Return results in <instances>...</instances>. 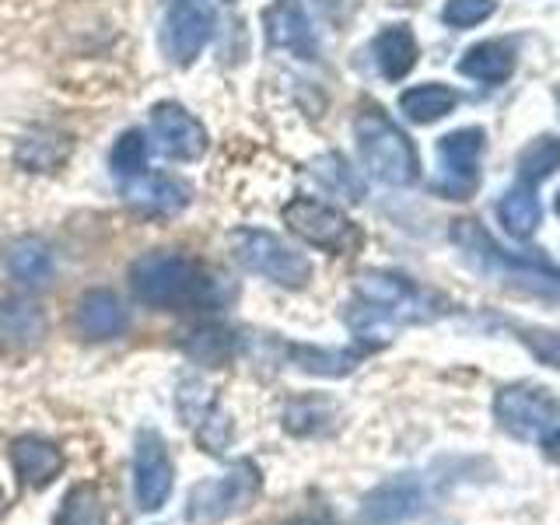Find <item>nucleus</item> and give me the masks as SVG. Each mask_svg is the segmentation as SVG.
I'll return each mask as SVG.
<instances>
[{"label":"nucleus","instance_id":"nucleus-1","mask_svg":"<svg viewBox=\"0 0 560 525\" xmlns=\"http://www.w3.org/2000/svg\"><path fill=\"white\" fill-rule=\"evenodd\" d=\"M445 298H438L424 288H417L413 280L399 273H361L354 288V305L347 312V326L354 329V337L364 343H385L393 340L399 326L410 323H431L438 315H445Z\"/></svg>","mask_w":560,"mask_h":525},{"label":"nucleus","instance_id":"nucleus-2","mask_svg":"<svg viewBox=\"0 0 560 525\" xmlns=\"http://www.w3.org/2000/svg\"><path fill=\"white\" fill-rule=\"evenodd\" d=\"M452 242L459 245V253L469 267L483 273L487 280H494L498 288L522 294V298H536V302L560 305V270L550 267L547 259L501 249V245L487 235V228L480 221H455Z\"/></svg>","mask_w":560,"mask_h":525},{"label":"nucleus","instance_id":"nucleus-3","mask_svg":"<svg viewBox=\"0 0 560 525\" xmlns=\"http://www.w3.org/2000/svg\"><path fill=\"white\" fill-rule=\"evenodd\" d=\"M130 288L140 302L162 312H207L221 305L218 280L200 262L172 253L140 256L130 267Z\"/></svg>","mask_w":560,"mask_h":525},{"label":"nucleus","instance_id":"nucleus-4","mask_svg":"<svg viewBox=\"0 0 560 525\" xmlns=\"http://www.w3.org/2000/svg\"><path fill=\"white\" fill-rule=\"evenodd\" d=\"M358 151L364 168L385 186H410L420 175V154L413 140L385 116L378 105H364L354 119Z\"/></svg>","mask_w":560,"mask_h":525},{"label":"nucleus","instance_id":"nucleus-5","mask_svg":"<svg viewBox=\"0 0 560 525\" xmlns=\"http://www.w3.org/2000/svg\"><path fill=\"white\" fill-rule=\"evenodd\" d=\"M262 490V472L253 459L232 463L221 477L200 480L186 498V522L189 525H218L245 512Z\"/></svg>","mask_w":560,"mask_h":525},{"label":"nucleus","instance_id":"nucleus-6","mask_svg":"<svg viewBox=\"0 0 560 525\" xmlns=\"http://www.w3.org/2000/svg\"><path fill=\"white\" fill-rule=\"evenodd\" d=\"M232 253L245 270L270 280L280 288H305L312 280V262L305 253H298L294 245H288L280 235L262 232V228H235L232 235Z\"/></svg>","mask_w":560,"mask_h":525},{"label":"nucleus","instance_id":"nucleus-7","mask_svg":"<svg viewBox=\"0 0 560 525\" xmlns=\"http://www.w3.org/2000/svg\"><path fill=\"white\" fill-rule=\"evenodd\" d=\"M494 420L515 442H539V434L560 420V399L533 382L501 385L494 396Z\"/></svg>","mask_w":560,"mask_h":525},{"label":"nucleus","instance_id":"nucleus-8","mask_svg":"<svg viewBox=\"0 0 560 525\" xmlns=\"http://www.w3.org/2000/svg\"><path fill=\"white\" fill-rule=\"evenodd\" d=\"M280 214H284V224L298 238L323 253H350L361 238L354 221H350L343 210L323 200H312V197H294L291 203H284Z\"/></svg>","mask_w":560,"mask_h":525},{"label":"nucleus","instance_id":"nucleus-9","mask_svg":"<svg viewBox=\"0 0 560 525\" xmlns=\"http://www.w3.org/2000/svg\"><path fill=\"white\" fill-rule=\"evenodd\" d=\"M480 158H483V130L463 127L438 140V179L434 189L448 200H469L480 186Z\"/></svg>","mask_w":560,"mask_h":525},{"label":"nucleus","instance_id":"nucleus-10","mask_svg":"<svg viewBox=\"0 0 560 525\" xmlns=\"http://www.w3.org/2000/svg\"><path fill=\"white\" fill-rule=\"evenodd\" d=\"M434 480L428 472H399V477L378 483L361 504V518L368 525H399L407 518L424 515L434 501Z\"/></svg>","mask_w":560,"mask_h":525},{"label":"nucleus","instance_id":"nucleus-11","mask_svg":"<svg viewBox=\"0 0 560 525\" xmlns=\"http://www.w3.org/2000/svg\"><path fill=\"white\" fill-rule=\"evenodd\" d=\"M214 35V4L210 0H172L162 25V49L175 67H192Z\"/></svg>","mask_w":560,"mask_h":525},{"label":"nucleus","instance_id":"nucleus-12","mask_svg":"<svg viewBox=\"0 0 560 525\" xmlns=\"http://www.w3.org/2000/svg\"><path fill=\"white\" fill-rule=\"evenodd\" d=\"M172 483H175V469L165 448V438L154 428H140L133 438V498L140 512L165 508Z\"/></svg>","mask_w":560,"mask_h":525},{"label":"nucleus","instance_id":"nucleus-13","mask_svg":"<svg viewBox=\"0 0 560 525\" xmlns=\"http://www.w3.org/2000/svg\"><path fill=\"white\" fill-rule=\"evenodd\" d=\"M151 133L154 148L162 151L172 162H197L207 154L210 137L203 130V122L186 113L179 102H158L151 109Z\"/></svg>","mask_w":560,"mask_h":525},{"label":"nucleus","instance_id":"nucleus-14","mask_svg":"<svg viewBox=\"0 0 560 525\" xmlns=\"http://www.w3.org/2000/svg\"><path fill=\"white\" fill-rule=\"evenodd\" d=\"M262 25H267V46L284 49L298 60H315L319 57V39L308 22V11L302 0H273L262 11Z\"/></svg>","mask_w":560,"mask_h":525},{"label":"nucleus","instance_id":"nucleus-15","mask_svg":"<svg viewBox=\"0 0 560 525\" xmlns=\"http://www.w3.org/2000/svg\"><path fill=\"white\" fill-rule=\"evenodd\" d=\"M119 192L133 210L151 214V218L179 214V210L189 203V186L183 179H175V175H165V172H140L137 179L122 183Z\"/></svg>","mask_w":560,"mask_h":525},{"label":"nucleus","instance_id":"nucleus-16","mask_svg":"<svg viewBox=\"0 0 560 525\" xmlns=\"http://www.w3.org/2000/svg\"><path fill=\"white\" fill-rule=\"evenodd\" d=\"M46 337V312L28 298H0V350L4 354H32Z\"/></svg>","mask_w":560,"mask_h":525},{"label":"nucleus","instance_id":"nucleus-17","mask_svg":"<svg viewBox=\"0 0 560 525\" xmlns=\"http://www.w3.org/2000/svg\"><path fill=\"white\" fill-rule=\"evenodd\" d=\"M11 463L18 480L32 490H43L63 472V452L39 434H22L11 442Z\"/></svg>","mask_w":560,"mask_h":525},{"label":"nucleus","instance_id":"nucleus-18","mask_svg":"<svg viewBox=\"0 0 560 525\" xmlns=\"http://www.w3.org/2000/svg\"><path fill=\"white\" fill-rule=\"evenodd\" d=\"M74 323L81 329L84 340H116L127 332L130 319H127V308L122 302L105 288H95L88 291L81 302H78V312H74Z\"/></svg>","mask_w":560,"mask_h":525},{"label":"nucleus","instance_id":"nucleus-19","mask_svg":"<svg viewBox=\"0 0 560 525\" xmlns=\"http://www.w3.org/2000/svg\"><path fill=\"white\" fill-rule=\"evenodd\" d=\"M4 267L22 288H43L52 277V253L39 235H22L8 242Z\"/></svg>","mask_w":560,"mask_h":525},{"label":"nucleus","instance_id":"nucleus-20","mask_svg":"<svg viewBox=\"0 0 560 525\" xmlns=\"http://www.w3.org/2000/svg\"><path fill=\"white\" fill-rule=\"evenodd\" d=\"M372 52L385 81H402L417 67V57H420L410 25H385L375 35Z\"/></svg>","mask_w":560,"mask_h":525},{"label":"nucleus","instance_id":"nucleus-21","mask_svg":"<svg viewBox=\"0 0 560 525\" xmlns=\"http://www.w3.org/2000/svg\"><path fill=\"white\" fill-rule=\"evenodd\" d=\"M459 70L472 81L483 84H504L515 70V46L504 39H487L466 49V57L459 60Z\"/></svg>","mask_w":560,"mask_h":525},{"label":"nucleus","instance_id":"nucleus-22","mask_svg":"<svg viewBox=\"0 0 560 525\" xmlns=\"http://www.w3.org/2000/svg\"><path fill=\"white\" fill-rule=\"evenodd\" d=\"M288 354L294 361V368H302L308 375H319V378H343L350 375L354 368L361 364V350H350V347H308V343H298L288 347Z\"/></svg>","mask_w":560,"mask_h":525},{"label":"nucleus","instance_id":"nucleus-23","mask_svg":"<svg viewBox=\"0 0 560 525\" xmlns=\"http://www.w3.org/2000/svg\"><path fill=\"white\" fill-rule=\"evenodd\" d=\"M455 105H459V92H452L448 84H417L410 92L399 95V109L410 122H420V127H428V122H438L442 116H448Z\"/></svg>","mask_w":560,"mask_h":525},{"label":"nucleus","instance_id":"nucleus-24","mask_svg":"<svg viewBox=\"0 0 560 525\" xmlns=\"http://www.w3.org/2000/svg\"><path fill=\"white\" fill-rule=\"evenodd\" d=\"M70 148H74L70 137L46 130V133H28L22 144H18L14 158H18V165L28 172H52L70 158Z\"/></svg>","mask_w":560,"mask_h":525},{"label":"nucleus","instance_id":"nucleus-25","mask_svg":"<svg viewBox=\"0 0 560 525\" xmlns=\"http://www.w3.org/2000/svg\"><path fill=\"white\" fill-rule=\"evenodd\" d=\"M498 218H501L504 232L512 235V238H529L539 228V218H542L536 192L525 189V186L508 189L504 197H501V203H498Z\"/></svg>","mask_w":560,"mask_h":525},{"label":"nucleus","instance_id":"nucleus-26","mask_svg":"<svg viewBox=\"0 0 560 525\" xmlns=\"http://www.w3.org/2000/svg\"><path fill=\"white\" fill-rule=\"evenodd\" d=\"M186 354L197 364L224 368V364H232L235 354H238V337L232 329H224V326H200L186 340Z\"/></svg>","mask_w":560,"mask_h":525},{"label":"nucleus","instance_id":"nucleus-27","mask_svg":"<svg viewBox=\"0 0 560 525\" xmlns=\"http://www.w3.org/2000/svg\"><path fill=\"white\" fill-rule=\"evenodd\" d=\"M57 525H105V501L95 483H78L67 490Z\"/></svg>","mask_w":560,"mask_h":525},{"label":"nucleus","instance_id":"nucleus-28","mask_svg":"<svg viewBox=\"0 0 560 525\" xmlns=\"http://www.w3.org/2000/svg\"><path fill=\"white\" fill-rule=\"evenodd\" d=\"M109 168H113L116 186L137 179L140 172H148V140H144V133H140V130L119 133V140L113 144V154H109Z\"/></svg>","mask_w":560,"mask_h":525},{"label":"nucleus","instance_id":"nucleus-29","mask_svg":"<svg viewBox=\"0 0 560 525\" xmlns=\"http://www.w3.org/2000/svg\"><path fill=\"white\" fill-rule=\"evenodd\" d=\"M557 168H560V137H536L518 154V175L529 186L550 179Z\"/></svg>","mask_w":560,"mask_h":525},{"label":"nucleus","instance_id":"nucleus-30","mask_svg":"<svg viewBox=\"0 0 560 525\" xmlns=\"http://www.w3.org/2000/svg\"><path fill=\"white\" fill-rule=\"evenodd\" d=\"M329 420H332V402H326L323 396H302L284 410V428L298 438L326 431Z\"/></svg>","mask_w":560,"mask_h":525},{"label":"nucleus","instance_id":"nucleus-31","mask_svg":"<svg viewBox=\"0 0 560 525\" xmlns=\"http://www.w3.org/2000/svg\"><path fill=\"white\" fill-rule=\"evenodd\" d=\"M315 175H319V179H323L329 189L343 192L347 200H361V197H364L361 179L347 168V162H343L340 154H326L323 162H315Z\"/></svg>","mask_w":560,"mask_h":525},{"label":"nucleus","instance_id":"nucleus-32","mask_svg":"<svg viewBox=\"0 0 560 525\" xmlns=\"http://www.w3.org/2000/svg\"><path fill=\"white\" fill-rule=\"evenodd\" d=\"M518 340L525 343V350L547 368H557L560 372V329H542V326H518Z\"/></svg>","mask_w":560,"mask_h":525},{"label":"nucleus","instance_id":"nucleus-33","mask_svg":"<svg viewBox=\"0 0 560 525\" xmlns=\"http://www.w3.org/2000/svg\"><path fill=\"white\" fill-rule=\"evenodd\" d=\"M494 8H498V0H448L442 8V18L452 28H472L487 22V18L494 14Z\"/></svg>","mask_w":560,"mask_h":525},{"label":"nucleus","instance_id":"nucleus-34","mask_svg":"<svg viewBox=\"0 0 560 525\" xmlns=\"http://www.w3.org/2000/svg\"><path fill=\"white\" fill-rule=\"evenodd\" d=\"M539 452H542V459H547V463L560 466V420L550 431L539 434Z\"/></svg>","mask_w":560,"mask_h":525},{"label":"nucleus","instance_id":"nucleus-35","mask_svg":"<svg viewBox=\"0 0 560 525\" xmlns=\"http://www.w3.org/2000/svg\"><path fill=\"white\" fill-rule=\"evenodd\" d=\"M319 4H323V11L332 18V22H343V11H340V4H347V8H354V0H319Z\"/></svg>","mask_w":560,"mask_h":525},{"label":"nucleus","instance_id":"nucleus-36","mask_svg":"<svg viewBox=\"0 0 560 525\" xmlns=\"http://www.w3.org/2000/svg\"><path fill=\"white\" fill-rule=\"evenodd\" d=\"M288 525H329V522H323L319 515H302V518H291Z\"/></svg>","mask_w":560,"mask_h":525},{"label":"nucleus","instance_id":"nucleus-37","mask_svg":"<svg viewBox=\"0 0 560 525\" xmlns=\"http://www.w3.org/2000/svg\"><path fill=\"white\" fill-rule=\"evenodd\" d=\"M553 207H557V214H560V192H557V200H553Z\"/></svg>","mask_w":560,"mask_h":525},{"label":"nucleus","instance_id":"nucleus-38","mask_svg":"<svg viewBox=\"0 0 560 525\" xmlns=\"http://www.w3.org/2000/svg\"><path fill=\"white\" fill-rule=\"evenodd\" d=\"M0 512H4V494H0Z\"/></svg>","mask_w":560,"mask_h":525}]
</instances>
